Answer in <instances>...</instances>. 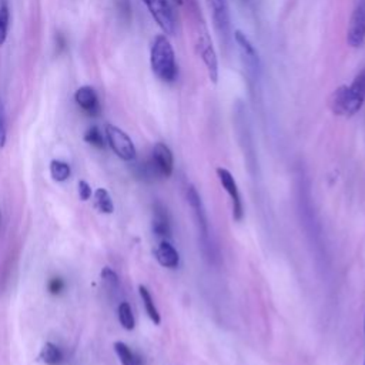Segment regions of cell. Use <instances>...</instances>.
I'll use <instances>...</instances> for the list:
<instances>
[{
	"label": "cell",
	"mask_w": 365,
	"mask_h": 365,
	"mask_svg": "<svg viewBox=\"0 0 365 365\" xmlns=\"http://www.w3.org/2000/svg\"><path fill=\"white\" fill-rule=\"evenodd\" d=\"M150 66L154 76L163 83H174L178 77L174 48L165 34H157L150 48Z\"/></svg>",
	"instance_id": "2"
},
{
	"label": "cell",
	"mask_w": 365,
	"mask_h": 365,
	"mask_svg": "<svg viewBox=\"0 0 365 365\" xmlns=\"http://www.w3.org/2000/svg\"><path fill=\"white\" fill-rule=\"evenodd\" d=\"M77 187H78V197H80V200L81 201L90 200V197H91V187H90V184L87 181H84V180H80Z\"/></svg>",
	"instance_id": "25"
},
{
	"label": "cell",
	"mask_w": 365,
	"mask_h": 365,
	"mask_svg": "<svg viewBox=\"0 0 365 365\" xmlns=\"http://www.w3.org/2000/svg\"><path fill=\"white\" fill-rule=\"evenodd\" d=\"M211 10L214 29L220 37V41L227 44L231 37V16L228 0H207Z\"/></svg>",
	"instance_id": "7"
},
{
	"label": "cell",
	"mask_w": 365,
	"mask_h": 365,
	"mask_svg": "<svg viewBox=\"0 0 365 365\" xmlns=\"http://www.w3.org/2000/svg\"><path fill=\"white\" fill-rule=\"evenodd\" d=\"M113 346L121 365H141V358L135 352H133L127 344L121 341H115Z\"/></svg>",
	"instance_id": "15"
},
{
	"label": "cell",
	"mask_w": 365,
	"mask_h": 365,
	"mask_svg": "<svg viewBox=\"0 0 365 365\" xmlns=\"http://www.w3.org/2000/svg\"><path fill=\"white\" fill-rule=\"evenodd\" d=\"M40 359L46 365H58L63 359V352L53 342H46L40 351Z\"/></svg>",
	"instance_id": "17"
},
{
	"label": "cell",
	"mask_w": 365,
	"mask_h": 365,
	"mask_svg": "<svg viewBox=\"0 0 365 365\" xmlns=\"http://www.w3.org/2000/svg\"><path fill=\"white\" fill-rule=\"evenodd\" d=\"M177 4H182V0H174Z\"/></svg>",
	"instance_id": "27"
},
{
	"label": "cell",
	"mask_w": 365,
	"mask_h": 365,
	"mask_svg": "<svg viewBox=\"0 0 365 365\" xmlns=\"http://www.w3.org/2000/svg\"><path fill=\"white\" fill-rule=\"evenodd\" d=\"M106 140L110 145V148L114 151V154L124 160V161H131L135 158L137 151L134 147L133 140L128 137L127 133H124L121 128L113 124H107L104 128Z\"/></svg>",
	"instance_id": "5"
},
{
	"label": "cell",
	"mask_w": 365,
	"mask_h": 365,
	"mask_svg": "<svg viewBox=\"0 0 365 365\" xmlns=\"http://www.w3.org/2000/svg\"><path fill=\"white\" fill-rule=\"evenodd\" d=\"M365 43V0H359L355 6L348 29H346V44L352 48H359Z\"/></svg>",
	"instance_id": "8"
},
{
	"label": "cell",
	"mask_w": 365,
	"mask_h": 365,
	"mask_svg": "<svg viewBox=\"0 0 365 365\" xmlns=\"http://www.w3.org/2000/svg\"><path fill=\"white\" fill-rule=\"evenodd\" d=\"M71 174V168L67 163L61 160H51L50 161V175L54 181L63 182L66 181Z\"/></svg>",
	"instance_id": "19"
},
{
	"label": "cell",
	"mask_w": 365,
	"mask_h": 365,
	"mask_svg": "<svg viewBox=\"0 0 365 365\" xmlns=\"http://www.w3.org/2000/svg\"><path fill=\"white\" fill-rule=\"evenodd\" d=\"M192 23V43L197 56L201 58L205 66L208 78L215 84L218 81V58L215 48L212 46V40L210 37V31L201 19V14H194Z\"/></svg>",
	"instance_id": "3"
},
{
	"label": "cell",
	"mask_w": 365,
	"mask_h": 365,
	"mask_svg": "<svg viewBox=\"0 0 365 365\" xmlns=\"http://www.w3.org/2000/svg\"><path fill=\"white\" fill-rule=\"evenodd\" d=\"M365 103V68L361 70L351 86L336 87L329 97V108L335 115L351 117L356 114Z\"/></svg>",
	"instance_id": "1"
},
{
	"label": "cell",
	"mask_w": 365,
	"mask_h": 365,
	"mask_svg": "<svg viewBox=\"0 0 365 365\" xmlns=\"http://www.w3.org/2000/svg\"><path fill=\"white\" fill-rule=\"evenodd\" d=\"M118 321H120V324L123 325V328L127 329V331H131V329H134V327H135V319H134L131 307H130V304L125 302V301H123V302L118 305Z\"/></svg>",
	"instance_id": "20"
},
{
	"label": "cell",
	"mask_w": 365,
	"mask_h": 365,
	"mask_svg": "<svg viewBox=\"0 0 365 365\" xmlns=\"http://www.w3.org/2000/svg\"><path fill=\"white\" fill-rule=\"evenodd\" d=\"M84 141L91 144L96 148H104V145H106V137L103 135L101 130L97 125H91L86 130Z\"/></svg>",
	"instance_id": "21"
},
{
	"label": "cell",
	"mask_w": 365,
	"mask_h": 365,
	"mask_svg": "<svg viewBox=\"0 0 365 365\" xmlns=\"http://www.w3.org/2000/svg\"><path fill=\"white\" fill-rule=\"evenodd\" d=\"M234 40L238 47L241 61H242V66L245 67L247 73L254 78L258 77L259 71H261V61H259L257 48L254 47V44L251 43L248 36L241 30L234 31Z\"/></svg>",
	"instance_id": "6"
},
{
	"label": "cell",
	"mask_w": 365,
	"mask_h": 365,
	"mask_svg": "<svg viewBox=\"0 0 365 365\" xmlns=\"http://www.w3.org/2000/svg\"><path fill=\"white\" fill-rule=\"evenodd\" d=\"M47 287L51 294H58L64 288V282L61 278H51Z\"/></svg>",
	"instance_id": "26"
},
{
	"label": "cell",
	"mask_w": 365,
	"mask_h": 365,
	"mask_svg": "<svg viewBox=\"0 0 365 365\" xmlns=\"http://www.w3.org/2000/svg\"><path fill=\"white\" fill-rule=\"evenodd\" d=\"M7 138V127H6V114H4V106L0 101V150L4 147Z\"/></svg>",
	"instance_id": "24"
},
{
	"label": "cell",
	"mask_w": 365,
	"mask_h": 365,
	"mask_svg": "<svg viewBox=\"0 0 365 365\" xmlns=\"http://www.w3.org/2000/svg\"><path fill=\"white\" fill-rule=\"evenodd\" d=\"M364 329H365V319H364ZM364 365H365V359H364Z\"/></svg>",
	"instance_id": "29"
},
{
	"label": "cell",
	"mask_w": 365,
	"mask_h": 365,
	"mask_svg": "<svg viewBox=\"0 0 365 365\" xmlns=\"http://www.w3.org/2000/svg\"><path fill=\"white\" fill-rule=\"evenodd\" d=\"M165 36H174L177 20L170 0H141Z\"/></svg>",
	"instance_id": "4"
},
{
	"label": "cell",
	"mask_w": 365,
	"mask_h": 365,
	"mask_svg": "<svg viewBox=\"0 0 365 365\" xmlns=\"http://www.w3.org/2000/svg\"><path fill=\"white\" fill-rule=\"evenodd\" d=\"M154 257L160 265L170 269L177 268L180 264V254L168 241H161L157 245V248L154 250Z\"/></svg>",
	"instance_id": "14"
},
{
	"label": "cell",
	"mask_w": 365,
	"mask_h": 365,
	"mask_svg": "<svg viewBox=\"0 0 365 365\" xmlns=\"http://www.w3.org/2000/svg\"><path fill=\"white\" fill-rule=\"evenodd\" d=\"M153 232L157 237L163 238H168L171 235V225L167 208L160 202L153 207Z\"/></svg>",
	"instance_id": "13"
},
{
	"label": "cell",
	"mask_w": 365,
	"mask_h": 365,
	"mask_svg": "<svg viewBox=\"0 0 365 365\" xmlns=\"http://www.w3.org/2000/svg\"><path fill=\"white\" fill-rule=\"evenodd\" d=\"M240 1H241V3H248L250 0H240Z\"/></svg>",
	"instance_id": "28"
},
{
	"label": "cell",
	"mask_w": 365,
	"mask_h": 365,
	"mask_svg": "<svg viewBox=\"0 0 365 365\" xmlns=\"http://www.w3.org/2000/svg\"><path fill=\"white\" fill-rule=\"evenodd\" d=\"M74 101L88 115L97 117L101 113V104L96 90L91 86H81L74 93Z\"/></svg>",
	"instance_id": "11"
},
{
	"label": "cell",
	"mask_w": 365,
	"mask_h": 365,
	"mask_svg": "<svg viewBox=\"0 0 365 365\" xmlns=\"http://www.w3.org/2000/svg\"><path fill=\"white\" fill-rule=\"evenodd\" d=\"M101 279H103V282L108 287V288H111V289H115L117 287H118V277H117V274L110 268V267H104L103 269H101Z\"/></svg>",
	"instance_id": "23"
},
{
	"label": "cell",
	"mask_w": 365,
	"mask_h": 365,
	"mask_svg": "<svg viewBox=\"0 0 365 365\" xmlns=\"http://www.w3.org/2000/svg\"><path fill=\"white\" fill-rule=\"evenodd\" d=\"M94 207L103 212V214H111L114 211V204L113 200L106 188H97L94 191Z\"/></svg>",
	"instance_id": "18"
},
{
	"label": "cell",
	"mask_w": 365,
	"mask_h": 365,
	"mask_svg": "<svg viewBox=\"0 0 365 365\" xmlns=\"http://www.w3.org/2000/svg\"><path fill=\"white\" fill-rule=\"evenodd\" d=\"M9 20H10L9 4L6 0H0V46H3L7 38Z\"/></svg>",
	"instance_id": "22"
},
{
	"label": "cell",
	"mask_w": 365,
	"mask_h": 365,
	"mask_svg": "<svg viewBox=\"0 0 365 365\" xmlns=\"http://www.w3.org/2000/svg\"><path fill=\"white\" fill-rule=\"evenodd\" d=\"M150 163L158 177H170L174 170V157L171 150L164 143H157L153 147Z\"/></svg>",
	"instance_id": "10"
},
{
	"label": "cell",
	"mask_w": 365,
	"mask_h": 365,
	"mask_svg": "<svg viewBox=\"0 0 365 365\" xmlns=\"http://www.w3.org/2000/svg\"><path fill=\"white\" fill-rule=\"evenodd\" d=\"M217 175L218 180L221 182V185L224 187V190L227 191V194L231 198V204H232V217L235 221H241L242 215H244V207H242V201H241V195L237 187V182L232 177V174L222 167L217 168Z\"/></svg>",
	"instance_id": "9"
},
{
	"label": "cell",
	"mask_w": 365,
	"mask_h": 365,
	"mask_svg": "<svg viewBox=\"0 0 365 365\" xmlns=\"http://www.w3.org/2000/svg\"><path fill=\"white\" fill-rule=\"evenodd\" d=\"M138 292H140V297H141V301H143V305H144V309H145L148 318L155 325H158L161 322V317H160V312L154 304V299H153L150 291L144 285H138Z\"/></svg>",
	"instance_id": "16"
},
{
	"label": "cell",
	"mask_w": 365,
	"mask_h": 365,
	"mask_svg": "<svg viewBox=\"0 0 365 365\" xmlns=\"http://www.w3.org/2000/svg\"><path fill=\"white\" fill-rule=\"evenodd\" d=\"M187 200H188L190 207L194 211L195 220H197L198 227H200V232H201L202 238L207 240L208 238V222H207L205 211H204V207H202V202H201V197H200V194H198V191L195 190L194 185L188 187V190H187Z\"/></svg>",
	"instance_id": "12"
}]
</instances>
